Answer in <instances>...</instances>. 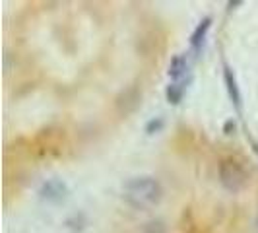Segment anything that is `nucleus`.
I'll list each match as a JSON object with an SVG mask.
<instances>
[{"mask_svg": "<svg viewBox=\"0 0 258 233\" xmlns=\"http://www.w3.org/2000/svg\"><path fill=\"white\" fill-rule=\"evenodd\" d=\"M124 198L136 208L154 206L161 198V185L157 183V179L148 175L134 177L124 185Z\"/></svg>", "mask_w": 258, "mask_h": 233, "instance_id": "obj_1", "label": "nucleus"}, {"mask_svg": "<svg viewBox=\"0 0 258 233\" xmlns=\"http://www.w3.org/2000/svg\"><path fill=\"white\" fill-rule=\"evenodd\" d=\"M246 179H248V177H246L245 169L241 167L237 161H233V159H223L220 163V181L227 191L239 193L246 185Z\"/></svg>", "mask_w": 258, "mask_h": 233, "instance_id": "obj_2", "label": "nucleus"}, {"mask_svg": "<svg viewBox=\"0 0 258 233\" xmlns=\"http://www.w3.org/2000/svg\"><path fill=\"white\" fill-rule=\"evenodd\" d=\"M186 68H188L186 59L181 56V54H177V56L171 61V65H169V78H171V82L179 86V82L182 80V76L186 74Z\"/></svg>", "mask_w": 258, "mask_h": 233, "instance_id": "obj_3", "label": "nucleus"}, {"mask_svg": "<svg viewBox=\"0 0 258 233\" xmlns=\"http://www.w3.org/2000/svg\"><path fill=\"white\" fill-rule=\"evenodd\" d=\"M210 29V18H206L200 26L196 27V31H194L192 35V47L196 51H200V47H202V43H204V37H206V31Z\"/></svg>", "mask_w": 258, "mask_h": 233, "instance_id": "obj_4", "label": "nucleus"}, {"mask_svg": "<svg viewBox=\"0 0 258 233\" xmlns=\"http://www.w3.org/2000/svg\"><path fill=\"white\" fill-rule=\"evenodd\" d=\"M225 80H227V84H229V91H231V97L235 99V103L239 105V93H237V88H235V80H231V74H229V70L225 72Z\"/></svg>", "mask_w": 258, "mask_h": 233, "instance_id": "obj_5", "label": "nucleus"}, {"mask_svg": "<svg viewBox=\"0 0 258 233\" xmlns=\"http://www.w3.org/2000/svg\"><path fill=\"white\" fill-rule=\"evenodd\" d=\"M256 233H258V220H256Z\"/></svg>", "mask_w": 258, "mask_h": 233, "instance_id": "obj_6", "label": "nucleus"}]
</instances>
